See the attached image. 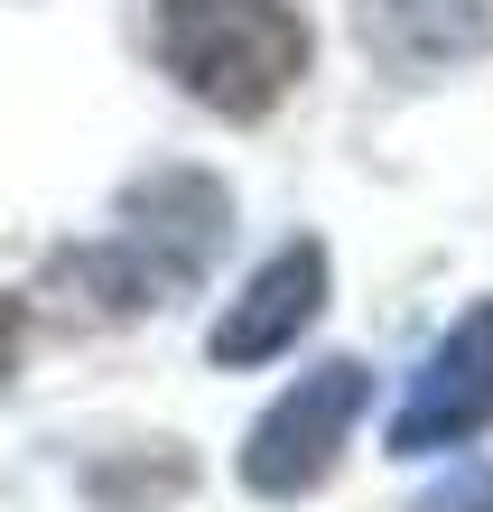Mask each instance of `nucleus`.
Here are the masks:
<instances>
[{"label":"nucleus","mask_w":493,"mask_h":512,"mask_svg":"<svg viewBox=\"0 0 493 512\" xmlns=\"http://www.w3.org/2000/svg\"><path fill=\"white\" fill-rule=\"evenodd\" d=\"M317 308H326V243H280L252 280H242V298L224 317H214V364L224 373H242V364H270V354H289L307 326H317Z\"/></svg>","instance_id":"39448f33"},{"label":"nucleus","mask_w":493,"mask_h":512,"mask_svg":"<svg viewBox=\"0 0 493 512\" xmlns=\"http://www.w3.org/2000/svg\"><path fill=\"white\" fill-rule=\"evenodd\" d=\"M363 401H373V373H363L354 354L307 364V373L280 391V401L252 419V438H242V494H261V503L317 494L326 475H335V457H345Z\"/></svg>","instance_id":"f03ea898"},{"label":"nucleus","mask_w":493,"mask_h":512,"mask_svg":"<svg viewBox=\"0 0 493 512\" xmlns=\"http://www.w3.org/2000/svg\"><path fill=\"white\" fill-rule=\"evenodd\" d=\"M410 512H493V466H456L447 485H428Z\"/></svg>","instance_id":"0eeeda50"},{"label":"nucleus","mask_w":493,"mask_h":512,"mask_svg":"<svg viewBox=\"0 0 493 512\" xmlns=\"http://www.w3.org/2000/svg\"><path fill=\"white\" fill-rule=\"evenodd\" d=\"M19 345H28V317H19V298L0 289V382L19 373Z\"/></svg>","instance_id":"6e6552de"},{"label":"nucleus","mask_w":493,"mask_h":512,"mask_svg":"<svg viewBox=\"0 0 493 512\" xmlns=\"http://www.w3.org/2000/svg\"><path fill=\"white\" fill-rule=\"evenodd\" d=\"M149 38H159V66L177 75V94H196L224 122L280 112L289 84L307 75L298 0H159Z\"/></svg>","instance_id":"f257e3e1"},{"label":"nucleus","mask_w":493,"mask_h":512,"mask_svg":"<svg viewBox=\"0 0 493 512\" xmlns=\"http://www.w3.org/2000/svg\"><path fill=\"white\" fill-rule=\"evenodd\" d=\"M224 243H233V196H224V177H205V168H159V177H140V187H121V243H112V252L149 280V298L205 280V270L224 261Z\"/></svg>","instance_id":"7ed1b4c3"},{"label":"nucleus","mask_w":493,"mask_h":512,"mask_svg":"<svg viewBox=\"0 0 493 512\" xmlns=\"http://www.w3.org/2000/svg\"><path fill=\"white\" fill-rule=\"evenodd\" d=\"M354 28L382 75H447L493 56V0H354Z\"/></svg>","instance_id":"423d86ee"},{"label":"nucleus","mask_w":493,"mask_h":512,"mask_svg":"<svg viewBox=\"0 0 493 512\" xmlns=\"http://www.w3.org/2000/svg\"><path fill=\"white\" fill-rule=\"evenodd\" d=\"M475 429H493V298H475L438 336V354L410 382V401L391 410L382 447L391 457H428V447H466Z\"/></svg>","instance_id":"20e7f679"}]
</instances>
